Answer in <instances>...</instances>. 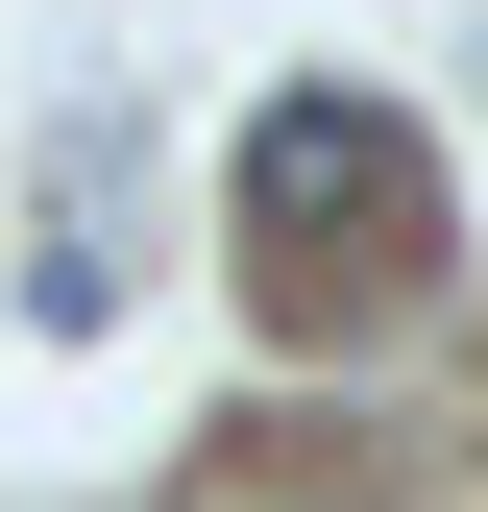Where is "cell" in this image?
I'll return each instance as SVG.
<instances>
[{"instance_id":"obj_1","label":"cell","mask_w":488,"mask_h":512,"mask_svg":"<svg viewBox=\"0 0 488 512\" xmlns=\"http://www.w3.org/2000/svg\"><path fill=\"white\" fill-rule=\"evenodd\" d=\"M293 244V293H391L415 269V147L366 98H269L244 122V269Z\"/></svg>"}]
</instances>
